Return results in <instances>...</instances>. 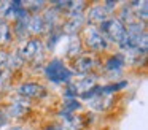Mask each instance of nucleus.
Masks as SVG:
<instances>
[{
	"instance_id": "f257e3e1",
	"label": "nucleus",
	"mask_w": 148,
	"mask_h": 130,
	"mask_svg": "<svg viewBox=\"0 0 148 130\" xmlns=\"http://www.w3.org/2000/svg\"><path fill=\"white\" fill-rule=\"evenodd\" d=\"M14 51L27 65L43 67L46 62V49L43 44V38H27L21 41Z\"/></svg>"
},
{
	"instance_id": "f03ea898",
	"label": "nucleus",
	"mask_w": 148,
	"mask_h": 130,
	"mask_svg": "<svg viewBox=\"0 0 148 130\" xmlns=\"http://www.w3.org/2000/svg\"><path fill=\"white\" fill-rule=\"evenodd\" d=\"M80 38L84 51L89 54H94V56L107 52L112 48V44L105 40V37L102 35V32L99 30L97 25H84L83 30L80 32Z\"/></svg>"
},
{
	"instance_id": "7ed1b4c3",
	"label": "nucleus",
	"mask_w": 148,
	"mask_h": 130,
	"mask_svg": "<svg viewBox=\"0 0 148 130\" xmlns=\"http://www.w3.org/2000/svg\"><path fill=\"white\" fill-rule=\"evenodd\" d=\"M43 76L54 84H69L75 78V73L72 71L70 65L65 63V60L53 57L51 60H46L43 65Z\"/></svg>"
},
{
	"instance_id": "20e7f679",
	"label": "nucleus",
	"mask_w": 148,
	"mask_h": 130,
	"mask_svg": "<svg viewBox=\"0 0 148 130\" xmlns=\"http://www.w3.org/2000/svg\"><path fill=\"white\" fill-rule=\"evenodd\" d=\"M97 27H99V30L102 32V35L105 37V40L110 44H116L118 46L126 35V25L118 18H115V16H110L108 19H105Z\"/></svg>"
},
{
	"instance_id": "39448f33",
	"label": "nucleus",
	"mask_w": 148,
	"mask_h": 130,
	"mask_svg": "<svg viewBox=\"0 0 148 130\" xmlns=\"http://www.w3.org/2000/svg\"><path fill=\"white\" fill-rule=\"evenodd\" d=\"M18 97L24 98V100H42L46 94H48V89L38 81H24L23 84L18 86L16 89Z\"/></svg>"
},
{
	"instance_id": "423d86ee",
	"label": "nucleus",
	"mask_w": 148,
	"mask_h": 130,
	"mask_svg": "<svg viewBox=\"0 0 148 130\" xmlns=\"http://www.w3.org/2000/svg\"><path fill=\"white\" fill-rule=\"evenodd\" d=\"M96 67H97V57L94 54H89L84 51L77 59L72 60L70 68L75 75H91Z\"/></svg>"
},
{
	"instance_id": "0eeeda50",
	"label": "nucleus",
	"mask_w": 148,
	"mask_h": 130,
	"mask_svg": "<svg viewBox=\"0 0 148 130\" xmlns=\"http://www.w3.org/2000/svg\"><path fill=\"white\" fill-rule=\"evenodd\" d=\"M110 16L113 14L105 8L103 3H92V5H88L84 11V21H86V25H99Z\"/></svg>"
},
{
	"instance_id": "6e6552de",
	"label": "nucleus",
	"mask_w": 148,
	"mask_h": 130,
	"mask_svg": "<svg viewBox=\"0 0 148 130\" xmlns=\"http://www.w3.org/2000/svg\"><path fill=\"white\" fill-rule=\"evenodd\" d=\"M24 27H26L27 37L29 38H42L46 35V25L42 18V13L38 14H29L24 21Z\"/></svg>"
},
{
	"instance_id": "1a4fd4ad",
	"label": "nucleus",
	"mask_w": 148,
	"mask_h": 130,
	"mask_svg": "<svg viewBox=\"0 0 148 130\" xmlns=\"http://www.w3.org/2000/svg\"><path fill=\"white\" fill-rule=\"evenodd\" d=\"M30 111V101L24 100L21 97H16L13 101H10V105L7 106V110L3 111V114L7 116V119H21Z\"/></svg>"
},
{
	"instance_id": "9d476101",
	"label": "nucleus",
	"mask_w": 148,
	"mask_h": 130,
	"mask_svg": "<svg viewBox=\"0 0 148 130\" xmlns=\"http://www.w3.org/2000/svg\"><path fill=\"white\" fill-rule=\"evenodd\" d=\"M124 67H126V60L124 56L121 52H116V54H110L108 59L103 62V68H105V73L112 78H116L119 76L123 71H124Z\"/></svg>"
},
{
	"instance_id": "9b49d317",
	"label": "nucleus",
	"mask_w": 148,
	"mask_h": 130,
	"mask_svg": "<svg viewBox=\"0 0 148 130\" xmlns=\"http://www.w3.org/2000/svg\"><path fill=\"white\" fill-rule=\"evenodd\" d=\"M86 25L83 16H70V18H64L62 21V32L64 35H80V32L83 30V27Z\"/></svg>"
},
{
	"instance_id": "f8f14e48",
	"label": "nucleus",
	"mask_w": 148,
	"mask_h": 130,
	"mask_svg": "<svg viewBox=\"0 0 148 130\" xmlns=\"http://www.w3.org/2000/svg\"><path fill=\"white\" fill-rule=\"evenodd\" d=\"M65 40H67V48H65V56H67V59L73 60L80 54L84 52V48H83V43H81L80 35H65Z\"/></svg>"
},
{
	"instance_id": "ddd939ff",
	"label": "nucleus",
	"mask_w": 148,
	"mask_h": 130,
	"mask_svg": "<svg viewBox=\"0 0 148 130\" xmlns=\"http://www.w3.org/2000/svg\"><path fill=\"white\" fill-rule=\"evenodd\" d=\"M13 41H14V37H13V30H11V24L0 21V49L5 51L7 48L11 46Z\"/></svg>"
},
{
	"instance_id": "4468645a",
	"label": "nucleus",
	"mask_w": 148,
	"mask_h": 130,
	"mask_svg": "<svg viewBox=\"0 0 148 130\" xmlns=\"http://www.w3.org/2000/svg\"><path fill=\"white\" fill-rule=\"evenodd\" d=\"M11 79H13V73L7 71V70L0 73V95L11 91Z\"/></svg>"
},
{
	"instance_id": "2eb2a0df",
	"label": "nucleus",
	"mask_w": 148,
	"mask_h": 130,
	"mask_svg": "<svg viewBox=\"0 0 148 130\" xmlns=\"http://www.w3.org/2000/svg\"><path fill=\"white\" fill-rule=\"evenodd\" d=\"M7 57H8V51H2V49H0V73L5 70V65H7Z\"/></svg>"
},
{
	"instance_id": "dca6fc26",
	"label": "nucleus",
	"mask_w": 148,
	"mask_h": 130,
	"mask_svg": "<svg viewBox=\"0 0 148 130\" xmlns=\"http://www.w3.org/2000/svg\"><path fill=\"white\" fill-rule=\"evenodd\" d=\"M7 130H32V129H29L26 125H13V127H8Z\"/></svg>"
},
{
	"instance_id": "f3484780",
	"label": "nucleus",
	"mask_w": 148,
	"mask_h": 130,
	"mask_svg": "<svg viewBox=\"0 0 148 130\" xmlns=\"http://www.w3.org/2000/svg\"><path fill=\"white\" fill-rule=\"evenodd\" d=\"M8 122V119H7V116H5L3 113H0V127H3L5 124Z\"/></svg>"
}]
</instances>
